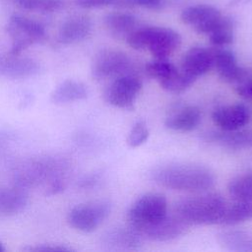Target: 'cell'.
<instances>
[{"instance_id":"1","label":"cell","mask_w":252,"mask_h":252,"mask_svg":"<svg viewBox=\"0 0 252 252\" xmlns=\"http://www.w3.org/2000/svg\"><path fill=\"white\" fill-rule=\"evenodd\" d=\"M151 177L158 185L177 191L202 192L216 182L214 173L207 167L192 163H167L153 169Z\"/></svg>"},{"instance_id":"2","label":"cell","mask_w":252,"mask_h":252,"mask_svg":"<svg viewBox=\"0 0 252 252\" xmlns=\"http://www.w3.org/2000/svg\"><path fill=\"white\" fill-rule=\"evenodd\" d=\"M224 199L215 193L187 197L175 204V215L188 225L221 223L226 210Z\"/></svg>"},{"instance_id":"3","label":"cell","mask_w":252,"mask_h":252,"mask_svg":"<svg viewBox=\"0 0 252 252\" xmlns=\"http://www.w3.org/2000/svg\"><path fill=\"white\" fill-rule=\"evenodd\" d=\"M126 41L134 49H149L155 58H167L181 43L180 34L164 27H138Z\"/></svg>"},{"instance_id":"4","label":"cell","mask_w":252,"mask_h":252,"mask_svg":"<svg viewBox=\"0 0 252 252\" xmlns=\"http://www.w3.org/2000/svg\"><path fill=\"white\" fill-rule=\"evenodd\" d=\"M66 163L59 158L50 157L30 159L17 168L15 185L28 189L49 181V185L62 180L61 175L66 169Z\"/></svg>"},{"instance_id":"5","label":"cell","mask_w":252,"mask_h":252,"mask_svg":"<svg viewBox=\"0 0 252 252\" xmlns=\"http://www.w3.org/2000/svg\"><path fill=\"white\" fill-rule=\"evenodd\" d=\"M167 215V202L160 193H147L137 199L129 208V225L139 230L162 220Z\"/></svg>"},{"instance_id":"6","label":"cell","mask_w":252,"mask_h":252,"mask_svg":"<svg viewBox=\"0 0 252 252\" xmlns=\"http://www.w3.org/2000/svg\"><path fill=\"white\" fill-rule=\"evenodd\" d=\"M7 32L12 39L9 52L13 54H21L29 46L45 38V29L40 23L21 15L10 17Z\"/></svg>"},{"instance_id":"7","label":"cell","mask_w":252,"mask_h":252,"mask_svg":"<svg viewBox=\"0 0 252 252\" xmlns=\"http://www.w3.org/2000/svg\"><path fill=\"white\" fill-rule=\"evenodd\" d=\"M110 212L111 204L106 200L80 204L69 211L67 221L73 228L88 233L95 230L107 219Z\"/></svg>"},{"instance_id":"8","label":"cell","mask_w":252,"mask_h":252,"mask_svg":"<svg viewBox=\"0 0 252 252\" xmlns=\"http://www.w3.org/2000/svg\"><path fill=\"white\" fill-rule=\"evenodd\" d=\"M141 89V80L134 75L126 73L114 78L105 88L103 96L110 105L130 110L134 107Z\"/></svg>"},{"instance_id":"9","label":"cell","mask_w":252,"mask_h":252,"mask_svg":"<svg viewBox=\"0 0 252 252\" xmlns=\"http://www.w3.org/2000/svg\"><path fill=\"white\" fill-rule=\"evenodd\" d=\"M130 66V58L124 52L115 49H103L94 57L91 73L95 80H104L126 74Z\"/></svg>"},{"instance_id":"10","label":"cell","mask_w":252,"mask_h":252,"mask_svg":"<svg viewBox=\"0 0 252 252\" xmlns=\"http://www.w3.org/2000/svg\"><path fill=\"white\" fill-rule=\"evenodd\" d=\"M41 65L36 60L21 54H0V76L10 79H26L38 75Z\"/></svg>"},{"instance_id":"11","label":"cell","mask_w":252,"mask_h":252,"mask_svg":"<svg viewBox=\"0 0 252 252\" xmlns=\"http://www.w3.org/2000/svg\"><path fill=\"white\" fill-rule=\"evenodd\" d=\"M188 224L178 216L164 217L162 220L137 230L141 236L155 241H168L183 235Z\"/></svg>"},{"instance_id":"12","label":"cell","mask_w":252,"mask_h":252,"mask_svg":"<svg viewBox=\"0 0 252 252\" xmlns=\"http://www.w3.org/2000/svg\"><path fill=\"white\" fill-rule=\"evenodd\" d=\"M251 116L250 108L242 103L220 106L215 109L212 114L214 123L224 131L241 129L250 121Z\"/></svg>"},{"instance_id":"13","label":"cell","mask_w":252,"mask_h":252,"mask_svg":"<svg viewBox=\"0 0 252 252\" xmlns=\"http://www.w3.org/2000/svg\"><path fill=\"white\" fill-rule=\"evenodd\" d=\"M142 236L132 226L113 227L103 233L101 244L108 250L131 251L139 249Z\"/></svg>"},{"instance_id":"14","label":"cell","mask_w":252,"mask_h":252,"mask_svg":"<svg viewBox=\"0 0 252 252\" xmlns=\"http://www.w3.org/2000/svg\"><path fill=\"white\" fill-rule=\"evenodd\" d=\"M201 121L200 109L191 104L175 105L165 117L164 125L166 128L178 131L189 132L194 130Z\"/></svg>"},{"instance_id":"15","label":"cell","mask_w":252,"mask_h":252,"mask_svg":"<svg viewBox=\"0 0 252 252\" xmlns=\"http://www.w3.org/2000/svg\"><path fill=\"white\" fill-rule=\"evenodd\" d=\"M212 67L213 51L202 46H193L183 54L180 70L196 80Z\"/></svg>"},{"instance_id":"16","label":"cell","mask_w":252,"mask_h":252,"mask_svg":"<svg viewBox=\"0 0 252 252\" xmlns=\"http://www.w3.org/2000/svg\"><path fill=\"white\" fill-rule=\"evenodd\" d=\"M202 139L210 143H218L233 150L252 148V129H237L233 131L210 130L202 134Z\"/></svg>"},{"instance_id":"17","label":"cell","mask_w":252,"mask_h":252,"mask_svg":"<svg viewBox=\"0 0 252 252\" xmlns=\"http://www.w3.org/2000/svg\"><path fill=\"white\" fill-rule=\"evenodd\" d=\"M213 51V66L219 76L226 82L240 81L245 75V70L237 63L235 54L224 47H217Z\"/></svg>"},{"instance_id":"18","label":"cell","mask_w":252,"mask_h":252,"mask_svg":"<svg viewBox=\"0 0 252 252\" xmlns=\"http://www.w3.org/2000/svg\"><path fill=\"white\" fill-rule=\"evenodd\" d=\"M92 31V21L85 15H75L66 19L60 26L58 40L63 44H72L84 40Z\"/></svg>"},{"instance_id":"19","label":"cell","mask_w":252,"mask_h":252,"mask_svg":"<svg viewBox=\"0 0 252 252\" xmlns=\"http://www.w3.org/2000/svg\"><path fill=\"white\" fill-rule=\"evenodd\" d=\"M29 203L27 189L14 185H0V218H7L21 213Z\"/></svg>"},{"instance_id":"20","label":"cell","mask_w":252,"mask_h":252,"mask_svg":"<svg viewBox=\"0 0 252 252\" xmlns=\"http://www.w3.org/2000/svg\"><path fill=\"white\" fill-rule=\"evenodd\" d=\"M89 91L85 84L80 81L67 79L61 82L51 93L50 99L56 104H65L82 100L88 97Z\"/></svg>"},{"instance_id":"21","label":"cell","mask_w":252,"mask_h":252,"mask_svg":"<svg viewBox=\"0 0 252 252\" xmlns=\"http://www.w3.org/2000/svg\"><path fill=\"white\" fill-rule=\"evenodd\" d=\"M109 33L116 38H125L138 28V19L126 12L108 13L103 18Z\"/></svg>"},{"instance_id":"22","label":"cell","mask_w":252,"mask_h":252,"mask_svg":"<svg viewBox=\"0 0 252 252\" xmlns=\"http://www.w3.org/2000/svg\"><path fill=\"white\" fill-rule=\"evenodd\" d=\"M220 15V12L214 6L199 4L185 8L181 15V21L189 26H192L196 31L210 20Z\"/></svg>"},{"instance_id":"23","label":"cell","mask_w":252,"mask_h":252,"mask_svg":"<svg viewBox=\"0 0 252 252\" xmlns=\"http://www.w3.org/2000/svg\"><path fill=\"white\" fill-rule=\"evenodd\" d=\"M219 243L228 251L252 252V235L243 230H226L218 235Z\"/></svg>"},{"instance_id":"24","label":"cell","mask_w":252,"mask_h":252,"mask_svg":"<svg viewBox=\"0 0 252 252\" xmlns=\"http://www.w3.org/2000/svg\"><path fill=\"white\" fill-rule=\"evenodd\" d=\"M248 220H252V200L237 201L236 204L226 207L221 223L231 225Z\"/></svg>"},{"instance_id":"25","label":"cell","mask_w":252,"mask_h":252,"mask_svg":"<svg viewBox=\"0 0 252 252\" xmlns=\"http://www.w3.org/2000/svg\"><path fill=\"white\" fill-rule=\"evenodd\" d=\"M228 193L237 201L252 200V173L238 175L231 179L227 186Z\"/></svg>"},{"instance_id":"26","label":"cell","mask_w":252,"mask_h":252,"mask_svg":"<svg viewBox=\"0 0 252 252\" xmlns=\"http://www.w3.org/2000/svg\"><path fill=\"white\" fill-rule=\"evenodd\" d=\"M177 70L178 69L166 58H156L145 66L147 75L153 79L158 80V83L172 76Z\"/></svg>"},{"instance_id":"27","label":"cell","mask_w":252,"mask_h":252,"mask_svg":"<svg viewBox=\"0 0 252 252\" xmlns=\"http://www.w3.org/2000/svg\"><path fill=\"white\" fill-rule=\"evenodd\" d=\"M195 82V79L178 69L172 76L168 77L165 80H162L159 82L160 87L173 94H179L184 91H186L193 83Z\"/></svg>"},{"instance_id":"28","label":"cell","mask_w":252,"mask_h":252,"mask_svg":"<svg viewBox=\"0 0 252 252\" xmlns=\"http://www.w3.org/2000/svg\"><path fill=\"white\" fill-rule=\"evenodd\" d=\"M15 5L25 10L51 13L60 10L64 6L62 0H11Z\"/></svg>"},{"instance_id":"29","label":"cell","mask_w":252,"mask_h":252,"mask_svg":"<svg viewBox=\"0 0 252 252\" xmlns=\"http://www.w3.org/2000/svg\"><path fill=\"white\" fill-rule=\"evenodd\" d=\"M150 132L144 121H137L130 130L127 137V144L131 148H137L147 142Z\"/></svg>"},{"instance_id":"30","label":"cell","mask_w":252,"mask_h":252,"mask_svg":"<svg viewBox=\"0 0 252 252\" xmlns=\"http://www.w3.org/2000/svg\"><path fill=\"white\" fill-rule=\"evenodd\" d=\"M234 22L227 24L209 34L211 42L217 47H223L233 41Z\"/></svg>"},{"instance_id":"31","label":"cell","mask_w":252,"mask_h":252,"mask_svg":"<svg viewBox=\"0 0 252 252\" xmlns=\"http://www.w3.org/2000/svg\"><path fill=\"white\" fill-rule=\"evenodd\" d=\"M164 5V0H118L117 6H138L151 10L161 9Z\"/></svg>"},{"instance_id":"32","label":"cell","mask_w":252,"mask_h":252,"mask_svg":"<svg viewBox=\"0 0 252 252\" xmlns=\"http://www.w3.org/2000/svg\"><path fill=\"white\" fill-rule=\"evenodd\" d=\"M117 3L118 0H75V4L84 9L117 6Z\"/></svg>"},{"instance_id":"33","label":"cell","mask_w":252,"mask_h":252,"mask_svg":"<svg viewBox=\"0 0 252 252\" xmlns=\"http://www.w3.org/2000/svg\"><path fill=\"white\" fill-rule=\"evenodd\" d=\"M26 250L31 251V252L32 251H34V252H63V251H71L72 249L68 248V247H65V246H61V245H52V244L45 245V244H42V245H38V246H35V247L28 248Z\"/></svg>"},{"instance_id":"34","label":"cell","mask_w":252,"mask_h":252,"mask_svg":"<svg viewBox=\"0 0 252 252\" xmlns=\"http://www.w3.org/2000/svg\"><path fill=\"white\" fill-rule=\"evenodd\" d=\"M237 93L242 97L252 100V78L243 82L237 87Z\"/></svg>"},{"instance_id":"35","label":"cell","mask_w":252,"mask_h":252,"mask_svg":"<svg viewBox=\"0 0 252 252\" xmlns=\"http://www.w3.org/2000/svg\"><path fill=\"white\" fill-rule=\"evenodd\" d=\"M97 182V177L95 175H90L88 177H85L84 179L81 180V186L82 187H91L94 184Z\"/></svg>"},{"instance_id":"36","label":"cell","mask_w":252,"mask_h":252,"mask_svg":"<svg viewBox=\"0 0 252 252\" xmlns=\"http://www.w3.org/2000/svg\"><path fill=\"white\" fill-rule=\"evenodd\" d=\"M252 0H231L230 5H236V4H240V3H244V2H249Z\"/></svg>"},{"instance_id":"37","label":"cell","mask_w":252,"mask_h":252,"mask_svg":"<svg viewBox=\"0 0 252 252\" xmlns=\"http://www.w3.org/2000/svg\"><path fill=\"white\" fill-rule=\"evenodd\" d=\"M5 251V247L3 246V244L0 242V252H4Z\"/></svg>"}]
</instances>
